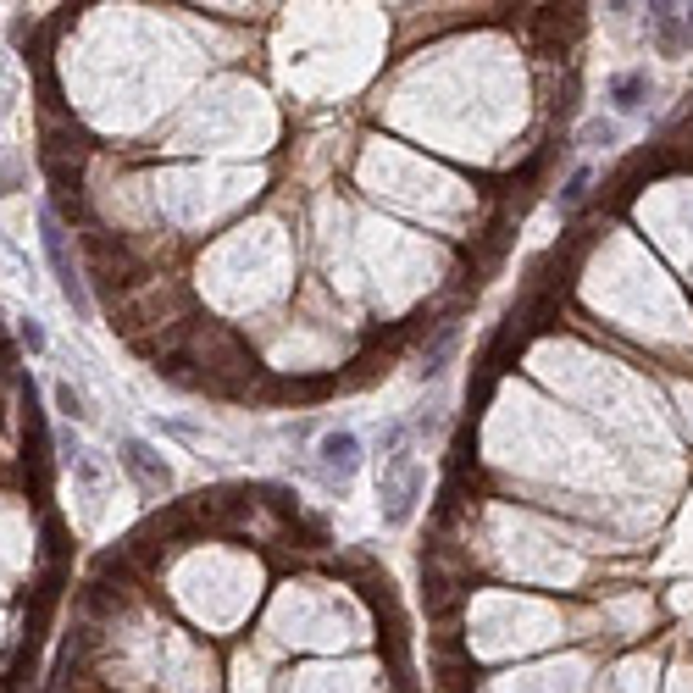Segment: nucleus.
<instances>
[{
	"label": "nucleus",
	"instance_id": "1",
	"mask_svg": "<svg viewBox=\"0 0 693 693\" xmlns=\"http://www.w3.org/2000/svg\"><path fill=\"white\" fill-rule=\"evenodd\" d=\"M40 239H45V261H50V272H56V289H61V300L73 306V316H78V322H89V316H94L89 283H84L78 261H73V250H67V222H61L50 206L40 211Z\"/></svg>",
	"mask_w": 693,
	"mask_h": 693
},
{
	"label": "nucleus",
	"instance_id": "2",
	"mask_svg": "<svg viewBox=\"0 0 693 693\" xmlns=\"http://www.w3.org/2000/svg\"><path fill=\"white\" fill-rule=\"evenodd\" d=\"M422 488H427V472L416 466V455L388 460V466H383V483H378V493H383V521H388V527H405V521L416 516Z\"/></svg>",
	"mask_w": 693,
	"mask_h": 693
},
{
	"label": "nucleus",
	"instance_id": "3",
	"mask_svg": "<svg viewBox=\"0 0 693 693\" xmlns=\"http://www.w3.org/2000/svg\"><path fill=\"white\" fill-rule=\"evenodd\" d=\"M355 466H360V439L350 433V427H327V433L316 439V477L327 488H350Z\"/></svg>",
	"mask_w": 693,
	"mask_h": 693
},
{
	"label": "nucleus",
	"instance_id": "4",
	"mask_svg": "<svg viewBox=\"0 0 693 693\" xmlns=\"http://www.w3.org/2000/svg\"><path fill=\"white\" fill-rule=\"evenodd\" d=\"M117 460H122V472L128 477H134L145 493H161V488H173V472H167V460H161L145 439H134V433H128L122 444H117Z\"/></svg>",
	"mask_w": 693,
	"mask_h": 693
},
{
	"label": "nucleus",
	"instance_id": "5",
	"mask_svg": "<svg viewBox=\"0 0 693 693\" xmlns=\"http://www.w3.org/2000/svg\"><path fill=\"white\" fill-rule=\"evenodd\" d=\"M455 344H460V322H433V339H427L422 355H416V378H439L449 367Z\"/></svg>",
	"mask_w": 693,
	"mask_h": 693
},
{
	"label": "nucleus",
	"instance_id": "6",
	"mask_svg": "<svg viewBox=\"0 0 693 693\" xmlns=\"http://www.w3.org/2000/svg\"><path fill=\"white\" fill-rule=\"evenodd\" d=\"M649 34L660 56H688V34H682V6H649Z\"/></svg>",
	"mask_w": 693,
	"mask_h": 693
},
{
	"label": "nucleus",
	"instance_id": "7",
	"mask_svg": "<svg viewBox=\"0 0 693 693\" xmlns=\"http://www.w3.org/2000/svg\"><path fill=\"white\" fill-rule=\"evenodd\" d=\"M644 94H649V73H616V78H610V101H616L621 111H638Z\"/></svg>",
	"mask_w": 693,
	"mask_h": 693
},
{
	"label": "nucleus",
	"instance_id": "8",
	"mask_svg": "<svg viewBox=\"0 0 693 693\" xmlns=\"http://www.w3.org/2000/svg\"><path fill=\"white\" fill-rule=\"evenodd\" d=\"M56 405H61V416H73V422H84V416H89V400H84L73 383H56Z\"/></svg>",
	"mask_w": 693,
	"mask_h": 693
},
{
	"label": "nucleus",
	"instance_id": "9",
	"mask_svg": "<svg viewBox=\"0 0 693 693\" xmlns=\"http://www.w3.org/2000/svg\"><path fill=\"white\" fill-rule=\"evenodd\" d=\"M588 183H593L588 173H572V178H566V189H560V211H577V206L588 200Z\"/></svg>",
	"mask_w": 693,
	"mask_h": 693
},
{
	"label": "nucleus",
	"instance_id": "10",
	"mask_svg": "<svg viewBox=\"0 0 693 693\" xmlns=\"http://www.w3.org/2000/svg\"><path fill=\"white\" fill-rule=\"evenodd\" d=\"M17 344H22V350H34V355H40V350H45V327H40V322H34V316H22V322H17Z\"/></svg>",
	"mask_w": 693,
	"mask_h": 693
},
{
	"label": "nucleus",
	"instance_id": "11",
	"mask_svg": "<svg viewBox=\"0 0 693 693\" xmlns=\"http://www.w3.org/2000/svg\"><path fill=\"white\" fill-rule=\"evenodd\" d=\"M22 189V161L12 155V161H0V194H17Z\"/></svg>",
	"mask_w": 693,
	"mask_h": 693
},
{
	"label": "nucleus",
	"instance_id": "12",
	"mask_svg": "<svg viewBox=\"0 0 693 693\" xmlns=\"http://www.w3.org/2000/svg\"><path fill=\"white\" fill-rule=\"evenodd\" d=\"M582 145H616V122H588L582 128Z\"/></svg>",
	"mask_w": 693,
	"mask_h": 693
},
{
	"label": "nucleus",
	"instance_id": "13",
	"mask_svg": "<svg viewBox=\"0 0 693 693\" xmlns=\"http://www.w3.org/2000/svg\"><path fill=\"white\" fill-rule=\"evenodd\" d=\"M28 34H34V17H12V45L28 50Z\"/></svg>",
	"mask_w": 693,
	"mask_h": 693
},
{
	"label": "nucleus",
	"instance_id": "14",
	"mask_svg": "<svg viewBox=\"0 0 693 693\" xmlns=\"http://www.w3.org/2000/svg\"><path fill=\"white\" fill-rule=\"evenodd\" d=\"M682 34H688V50H693V6H682Z\"/></svg>",
	"mask_w": 693,
	"mask_h": 693
}]
</instances>
